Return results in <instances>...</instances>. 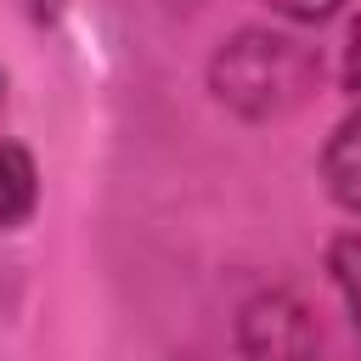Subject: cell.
Here are the masks:
<instances>
[{"instance_id":"1","label":"cell","mask_w":361,"mask_h":361,"mask_svg":"<svg viewBox=\"0 0 361 361\" xmlns=\"http://www.w3.org/2000/svg\"><path fill=\"white\" fill-rule=\"evenodd\" d=\"M316 79H322L316 51L288 34H271V28L231 34L209 62V85H214L220 107H231L237 118H254V124L288 118L293 107H305Z\"/></svg>"},{"instance_id":"2","label":"cell","mask_w":361,"mask_h":361,"mask_svg":"<svg viewBox=\"0 0 361 361\" xmlns=\"http://www.w3.org/2000/svg\"><path fill=\"white\" fill-rule=\"evenodd\" d=\"M316 316L299 293L265 288L237 310V355L243 361H316Z\"/></svg>"},{"instance_id":"3","label":"cell","mask_w":361,"mask_h":361,"mask_svg":"<svg viewBox=\"0 0 361 361\" xmlns=\"http://www.w3.org/2000/svg\"><path fill=\"white\" fill-rule=\"evenodd\" d=\"M322 180H327V197L350 214H361V107L350 118H338V130L327 135L322 147Z\"/></svg>"},{"instance_id":"4","label":"cell","mask_w":361,"mask_h":361,"mask_svg":"<svg viewBox=\"0 0 361 361\" xmlns=\"http://www.w3.org/2000/svg\"><path fill=\"white\" fill-rule=\"evenodd\" d=\"M39 203V169L28 158V147L6 141L0 147V231H17Z\"/></svg>"},{"instance_id":"5","label":"cell","mask_w":361,"mask_h":361,"mask_svg":"<svg viewBox=\"0 0 361 361\" xmlns=\"http://www.w3.org/2000/svg\"><path fill=\"white\" fill-rule=\"evenodd\" d=\"M327 271H333V288L344 293V310H350L355 338H361V237H333L327 243Z\"/></svg>"},{"instance_id":"6","label":"cell","mask_w":361,"mask_h":361,"mask_svg":"<svg viewBox=\"0 0 361 361\" xmlns=\"http://www.w3.org/2000/svg\"><path fill=\"white\" fill-rule=\"evenodd\" d=\"M276 17H288V23H322V17H333L344 0H265Z\"/></svg>"},{"instance_id":"7","label":"cell","mask_w":361,"mask_h":361,"mask_svg":"<svg viewBox=\"0 0 361 361\" xmlns=\"http://www.w3.org/2000/svg\"><path fill=\"white\" fill-rule=\"evenodd\" d=\"M338 79H344V90H355V96H361V11H355V23H350V34H344V62H338Z\"/></svg>"},{"instance_id":"8","label":"cell","mask_w":361,"mask_h":361,"mask_svg":"<svg viewBox=\"0 0 361 361\" xmlns=\"http://www.w3.org/2000/svg\"><path fill=\"white\" fill-rule=\"evenodd\" d=\"M23 11H28V23H56L68 11V0H23Z\"/></svg>"},{"instance_id":"9","label":"cell","mask_w":361,"mask_h":361,"mask_svg":"<svg viewBox=\"0 0 361 361\" xmlns=\"http://www.w3.org/2000/svg\"><path fill=\"white\" fill-rule=\"evenodd\" d=\"M0 102H6V73H0Z\"/></svg>"}]
</instances>
